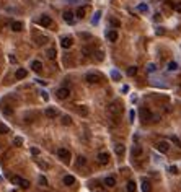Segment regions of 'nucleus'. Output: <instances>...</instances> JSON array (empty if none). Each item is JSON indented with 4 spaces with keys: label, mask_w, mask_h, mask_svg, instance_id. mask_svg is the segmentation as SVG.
<instances>
[{
    "label": "nucleus",
    "mask_w": 181,
    "mask_h": 192,
    "mask_svg": "<svg viewBox=\"0 0 181 192\" xmlns=\"http://www.w3.org/2000/svg\"><path fill=\"white\" fill-rule=\"evenodd\" d=\"M56 94H57L59 99H65L67 96L70 94V91L67 90V88H61V90H57V93H56Z\"/></svg>",
    "instance_id": "8"
},
{
    "label": "nucleus",
    "mask_w": 181,
    "mask_h": 192,
    "mask_svg": "<svg viewBox=\"0 0 181 192\" xmlns=\"http://www.w3.org/2000/svg\"><path fill=\"white\" fill-rule=\"evenodd\" d=\"M12 29L13 31H21V29H23V23H21V21H13L12 23Z\"/></svg>",
    "instance_id": "16"
},
{
    "label": "nucleus",
    "mask_w": 181,
    "mask_h": 192,
    "mask_svg": "<svg viewBox=\"0 0 181 192\" xmlns=\"http://www.w3.org/2000/svg\"><path fill=\"white\" fill-rule=\"evenodd\" d=\"M96 159H98L100 164H108V161H109V155H108V153H100V155L96 156Z\"/></svg>",
    "instance_id": "7"
},
{
    "label": "nucleus",
    "mask_w": 181,
    "mask_h": 192,
    "mask_svg": "<svg viewBox=\"0 0 181 192\" xmlns=\"http://www.w3.org/2000/svg\"><path fill=\"white\" fill-rule=\"evenodd\" d=\"M175 10L181 13V2H180V3H176V5H175Z\"/></svg>",
    "instance_id": "39"
},
{
    "label": "nucleus",
    "mask_w": 181,
    "mask_h": 192,
    "mask_svg": "<svg viewBox=\"0 0 181 192\" xmlns=\"http://www.w3.org/2000/svg\"><path fill=\"white\" fill-rule=\"evenodd\" d=\"M64 21L69 23V25H72V23H74V13L72 12H64Z\"/></svg>",
    "instance_id": "9"
},
{
    "label": "nucleus",
    "mask_w": 181,
    "mask_h": 192,
    "mask_svg": "<svg viewBox=\"0 0 181 192\" xmlns=\"http://www.w3.org/2000/svg\"><path fill=\"white\" fill-rule=\"evenodd\" d=\"M157 150L160 151V153H168L170 151V143L165 142V140H162V142L157 143Z\"/></svg>",
    "instance_id": "4"
},
{
    "label": "nucleus",
    "mask_w": 181,
    "mask_h": 192,
    "mask_svg": "<svg viewBox=\"0 0 181 192\" xmlns=\"http://www.w3.org/2000/svg\"><path fill=\"white\" fill-rule=\"evenodd\" d=\"M108 111H109L111 114H119L121 111H123V104H121L119 101H114L108 106Z\"/></svg>",
    "instance_id": "1"
},
{
    "label": "nucleus",
    "mask_w": 181,
    "mask_h": 192,
    "mask_svg": "<svg viewBox=\"0 0 181 192\" xmlns=\"http://www.w3.org/2000/svg\"><path fill=\"white\" fill-rule=\"evenodd\" d=\"M0 134H8V127L3 125V124H0Z\"/></svg>",
    "instance_id": "31"
},
{
    "label": "nucleus",
    "mask_w": 181,
    "mask_h": 192,
    "mask_svg": "<svg viewBox=\"0 0 181 192\" xmlns=\"http://www.w3.org/2000/svg\"><path fill=\"white\" fill-rule=\"evenodd\" d=\"M70 121H72V119H70L69 116H64V117H62V124H64V125H69Z\"/></svg>",
    "instance_id": "30"
},
{
    "label": "nucleus",
    "mask_w": 181,
    "mask_h": 192,
    "mask_svg": "<svg viewBox=\"0 0 181 192\" xmlns=\"http://www.w3.org/2000/svg\"><path fill=\"white\" fill-rule=\"evenodd\" d=\"M155 70H157L155 64H148V65H147V72H148V73H153Z\"/></svg>",
    "instance_id": "28"
},
{
    "label": "nucleus",
    "mask_w": 181,
    "mask_h": 192,
    "mask_svg": "<svg viewBox=\"0 0 181 192\" xmlns=\"http://www.w3.org/2000/svg\"><path fill=\"white\" fill-rule=\"evenodd\" d=\"M140 153H142V148H140V147H136V148H132V156H139Z\"/></svg>",
    "instance_id": "25"
},
{
    "label": "nucleus",
    "mask_w": 181,
    "mask_h": 192,
    "mask_svg": "<svg viewBox=\"0 0 181 192\" xmlns=\"http://www.w3.org/2000/svg\"><path fill=\"white\" fill-rule=\"evenodd\" d=\"M38 23H39L42 28H49V26L52 25V18L47 17V15H42V17L39 18V21H38Z\"/></svg>",
    "instance_id": "3"
},
{
    "label": "nucleus",
    "mask_w": 181,
    "mask_h": 192,
    "mask_svg": "<svg viewBox=\"0 0 181 192\" xmlns=\"http://www.w3.org/2000/svg\"><path fill=\"white\" fill-rule=\"evenodd\" d=\"M57 155L61 156L62 159H65V161H69V159H70V151L67 150V148H64V147H61L57 150Z\"/></svg>",
    "instance_id": "5"
},
{
    "label": "nucleus",
    "mask_w": 181,
    "mask_h": 192,
    "mask_svg": "<svg viewBox=\"0 0 181 192\" xmlns=\"http://www.w3.org/2000/svg\"><path fill=\"white\" fill-rule=\"evenodd\" d=\"M111 25L118 28V26H119V21H118V20H114V18H111Z\"/></svg>",
    "instance_id": "35"
},
{
    "label": "nucleus",
    "mask_w": 181,
    "mask_h": 192,
    "mask_svg": "<svg viewBox=\"0 0 181 192\" xmlns=\"http://www.w3.org/2000/svg\"><path fill=\"white\" fill-rule=\"evenodd\" d=\"M31 153H33V155H38V153H39V150H38V148H31Z\"/></svg>",
    "instance_id": "41"
},
{
    "label": "nucleus",
    "mask_w": 181,
    "mask_h": 192,
    "mask_svg": "<svg viewBox=\"0 0 181 192\" xmlns=\"http://www.w3.org/2000/svg\"><path fill=\"white\" fill-rule=\"evenodd\" d=\"M100 17H101V12H96L95 17H93V20H91V23H93V25H96V23L100 21Z\"/></svg>",
    "instance_id": "26"
},
{
    "label": "nucleus",
    "mask_w": 181,
    "mask_h": 192,
    "mask_svg": "<svg viewBox=\"0 0 181 192\" xmlns=\"http://www.w3.org/2000/svg\"><path fill=\"white\" fill-rule=\"evenodd\" d=\"M106 37H108V39H109L111 42H116V41H118V33H116V31H108V33H106Z\"/></svg>",
    "instance_id": "15"
},
{
    "label": "nucleus",
    "mask_w": 181,
    "mask_h": 192,
    "mask_svg": "<svg viewBox=\"0 0 181 192\" xmlns=\"http://www.w3.org/2000/svg\"><path fill=\"white\" fill-rule=\"evenodd\" d=\"M85 163H86V159L83 158V156H78V164H80V166H83Z\"/></svg>",
    "instance_id": "34"
},
{
    "label": "nucleus",
    "mask_w": 181,
    "mask_h": 192,
    "mask_svg": "<svg viewBox=\"0 0 181 192\" xmlns=\"http://www.w3.org/2000/svg\"><path fill=\"white\" fill-rule=\"evenodd\" d=\"M111 77L114 78V80H119V78H121V75L118 73V72H116V70H113V72H111Z\"/></svg>",
    "instance_id": "33"
},
{
    "label": "nucleus",
    "mask_w": 181,
    "mask_h": 192,
    "mask_svg": "<svg viewBox=\"0 0 181 192\" xmlns=\"http://www.w3.org/2000/svg\"><path fill=\"white\" fill-rule=\"evenodd\" d=\"M142 191H144V192H150V191H152V186H150L148 181H142Z\"/></svg>",
    "instance_id": "19"
},
{
    "label": "nucleus",
    "mask_w": 181,
    "mask_h": 192,
    "mask_svg": "<svg viewBox=\"0 0 181 192\" xmlns=\"http://www.w3.org/2000/svg\"><path fill=\"white\" fill-rule=\"evenodd\" d=\"M176 69H178V64H176V62H170V64H168V70H170V72H175Z\"/></svg>",
    "instance_id": "24"
},
{
    "label": "nucleus",
    "mask_w": 181,
    "mask_h": 192,
    "mask_svg": "<svg viewBox=\"0 0 181 192\" xmlns=\"http://www.w3.org/2000/svg\"><path fill=\"white\" fill-rule=\"evenodd\" d=\"M21 142H23L21 139H15V140H13V143H15V145H21Z\"/></svg>",
    "instance_id": "40"
},
{
    "label": "nucleus",
    "mask_w": 181,
    "mask_h": 192,
    "mask_svg": "<svg viewBox=\"0 0 181 192\" xmlns=\"http://www.w3.org/2000/svg\"><path fill=\"white\" fill-rule=\"evenodd\" d=\"M127 192H136V189H137V186H136V182H134V181H129L127 182Z\"/></svg>",
    "instance_id": "20"
},
{
    "label": "nucleus",
    "mask_w": 181,
    "mask_h": 192,
    "mask_svg": "<svg viewBox=\"0 0 181 192\" xmlns=\"http://www.w3.org/2000/svg\"><path fill=\"white\" fill-rule=\"evenodd\" d=\"M170 173H171V174H176V173H178L176 166H171V168H170Z\"/></svg>",
    "instance_id": "37"
},
{
    "label": "nucleus",
    "mask_w": 181,
    "mask_h": 192,
    "mask_svg": "<svg viewBox=\"0 0 181 192\" xmlns=\"http://www.w3.org/2000/svg\"><path fill=\"white\" fill-rule=\"evenodd\" d=\"M44 114L47 116V117H49V119H54V117H56V114H57V112H56V109H54V107H46Z\"/></svg>",
    "instance_id": "14"
},
{
    "label": "nucleus",
    "mask_w": 181,
    "mask_h": 192,
    "mask_svg": "<svg viewBox=\"0 0 181 192\" xmlns=\"http://www.w3.org/2000/svg\"><path fill=\"white\" fill-rule=\"evenodd\" d=\"M28 75V70H25V69H18L17 70V73H15V77H17V80H23V78Z\"/></svg>",
    "instance_id": "11"
},
{
    "label": "nucleus",
    "mask_w": 181,
    "mask_h": 192,
    "mask_svg": "<svg viewBox=\"0 0 181 192\" xmlns=\"http://www.w3.org/2000/svg\"><path fill=\"white\" fill-rule=\"evenodd\" d=\"M85 80H86L88 83H98L100 77H98V75H95V73H88V75L85 77Z\"/></svg>",
    "instance_id": "10"
},
{
    "label": "nucleus",
    "mask_w": 181,
    "mask_h": 192,
    "mask_svg": "<svg viewBox=\"0 0 181 192\" xmlns=\"http://www.w3.org/2000/svg\"><path fill=\"white\" fill-rule=\"evenodd\" d=\"M47 57L49 59H56V55H57V52H56V49H54V47H51V49H47Z\"/></svg>",
    "instance_id": "21"
},
{
    "label": "nucleus",
    "mask_w": 181,
    "mask_h": 192,
    "mask_svg": "<svg viewBox=\"0 0 181 192\" xmlns=\"http://www.w3.org/2000/svg\"><path fill=\"white\" fill-rule=\"evenodd\" d=\"M42 98H44L46 101H47V99H49V96H47V93H46V91H42Z\"/></svg>",
    "instance_id": "42"
},
{
    "label": "nucleus",
    "mask_w": 181,
    "mask_h": 192,
    "mask_svg": "<svg viewBox=\"0 0 181 192\" xmlns=\"http://www.w3.org/2000/svg\"><path fill=\"white\" fill-rule=\"evenodd\" d=\"M85 8H78L77 10V18H83V17H85Z\"/></svg>",
    "instance_id": "29"
},
{
    "label": "nucleus",
    "mask_w": 181,
    "mask_h": 192,
    "mask_svg": "<svg viewBox=\"0 0 181 192\" xmlns=\"http://www.w3.org/2000/svg\"><path fill=\"white\" fill-rule=\"evenodd\" d=\"M114 151H116V155H123V153H124V145H123V143L114 145Z\"/></svg>",
    "instance_id": "18"
},
{
    "label": "nucleus",
    "mask_w": 181,
    "mask_h": 192,
    "mask_svg": "<svg viewBox=\"0 0 181 192\" xmlns=\"http://www.w3.org/2000/svg\"><path fill=\"white\" fill-rule=\"evenodd\" d=\"M39 182H41V184H44V186H47V181H46V177H44V176H41V177H39Z\"/></svg>",
    "instance_id": "36"
},
{
    "label": "nucleus",
    "mask_w": 181,
    "mask_h": 192,
    "mask_svg": "<svg viewBox=\"0 0 181 192\" xmlns=\"http://www.w3.org/2000/svg\"><path fill=\"white\" fill-rule=\"evenodd\" d=\"M129 117H131V121L134 122V117H136V112H134V111H131V112H129Z\"/></svg>",
    "instance_id": "38"
},
{
    "label": "nucleus",
    "mask_w": 181,
    "mask_h": 192,
    "mask_svg": "<svg viewBox=\"0 0 181 192\" xmlns=\"http://www.w3.org/2000/svg\"><path fill=\"white\" fill-rule=\"evenodd\" d=\"M104 186H108V187H114V186H116V179L113 177V176H108L106 179H104Z\"/></svg>",
    "instance_id": "13"
},
{
    "label": "nucleus",
    "mask_w": 181,
    "mask_h": 192,
    "mask_svg": "<svg viewBox=\"0 0 181 192\" xmlns=\"http://www.w3.org/2000/svg\"><path fill=\"white\" fill-rule=\"evenodd\" d=\"M136 73H137V67H129V69H127V75H129V77H134Z\"/></svg>",
    "instance_id": "22"
},
{
    "label": "nucleus",
    "mask_w": 181,
    "mask_h": 192,
    "mask_svg": "<svg viewBox=\"0 0 181 192\" xmlns=\"http://www.w3.org/2000/svg\"><path fill=\"white\" fill-rule=\"evenodd\" d=\"M148 10V7L145 3H140V5H137V12H147Z\"/></svg>",
    "instance_id": "27"
},
{
    "label": "nucleus",
    "mask_w": 181,
    "mask_h": 192,
    "mask_svg": "<svg viewBox=\"0 0 181 192\" xmlns=\"http://www.w3.org/2000/svg\"><path fill=\"white\" fill-rule=\"evenodd\" d=\"M12 182L13 184H18V186H21L23 189H28L29 187V182L26 179H21L20 176H12Z\"/></svg>",
    "instance_id": "2"
},
{
    "label": "nucleus",
    "mask_w": 181,
    "mask_h": 192,
    "mask_svg": "<svg viewBox=\"0 0 181 192\" xmlns=\"http://www.w3.org/2000/svg\"><path fill=\"white\" fill-rule=\"evenodd\" d=\"M64 184H65V186H72V184H75V177L67 174L65 177H64Z\"/></svg>",
    "instance_id": "17"
},
{
    "label": "nucleus",
    "mask_w": 181,
    "mask_h": 192,
    "mask_svg": "<svg viewBox=\"0 0 181 192\" xmlns=\"http://www.w3.org/2000/svg\"><path fill=\"white\" fill-rule=\"evenodd\" d=\"M82 54L85 55V57H90V55H91V51H90V47H82Z\"/></svg>",
    "instance_id": "23"
},
{
    "label": "nucleus",
    "mask_w": 181,
    "mask_h": 192,
    "mask_svg": "<svg viewBox=\"0 0 181 192\" xmlns=\"http://www.w3.org/2000/svg\"><path fill=\"white\" fill-rule=\"evenodd\" d=\"M171 140H173V142H175V145H176V147H181V142H180V139H178V137H175V135H171Z\"/></svg>",
    "instance_id": "32"
},
{
    "label": "nucleus",
    "mask_w": 181,
    "mask_h": 192,
    "mask_svg": "<svg viewBox=\"0 0 181 192\" xmlns=\"http://www.w3.org/2000/svg\"><path fill=\"white\" fill-rule=\"evenodd\" d=\"M72 42H74V39H72L70 36H65V37H62V39H61V46L64 47V49L70 47V46H72Z\"/></svg>",
    "instance_id": "6"
},
{
    "label": "nucleus",
    "mask_w": 181,
    "mask_h": 192,
    "mask_svg": "<svg viewBox=\"0 0 181 192\" xmlns=\"http://www.w3.org/2000/svg\"><path fill=\"white\" fill-rule=\"evenodd\" d=\"M31 69H33L34 72H41V70H42V64L39 60H33V62H31Z\"/></svg>",
    "instance_id": "12"
}]
</instances>
